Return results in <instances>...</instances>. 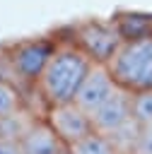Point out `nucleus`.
<instances>
[{"mask_svg":"<svg viewBox=\"0 0 152 154\" xmlns=\"http://www.w3.org/2000/svg\"><path fill=\"white\" fill-rule=\"evenodd\" d=\"M106 67L113 82L128 94L152 91V34L125 38Z\"/></svg>","mask_w":152,"mask_h":154,"instance_id":"2","label":"nucleus"},{"mask_svg":"<svg viewBox=\"0 0 152 154\" xmlns=\"http://www.w3.org/2000/svg\"><path fill=\"white\" fill-rule=\"evenodd\" d=\"M36 120H39V116H31L29 108L24 106V108H19V111L0 118V137H5V140H17V142H19Z\"/></svg>","mask_w":152,"mask_h":154,"instance_id":"9","label":"nucleus"},{"mask_svg":"<svg viewBox=\"0 0 152 154\" xmlns=\"http://www.w3.org/2000/svg\"><path fill=\"white\" fill-rule=\"evenodd\" d=\"M19 144H22V154H68L65 142L51 130L43 116L29 128V132L19 140Z\"/></svg>","mask_w":152,"mask_h":154,"instance_id":"8","label":"nucleus"},{"mask_svg":"<svg viewBox=\"0 0 152 154\" xmlns=\"http://www.w3.org/2000/svg\"><path fill=\"white\" fill-rule=\"evenodd\" d=\"M118 89H121V87L113 82L109 67L94 63L92 70L87 72L84 82L80 84L77 94H75V103H77L87 116H92V113H94L99 106H104V103H106Z\"/></svg>","mask_w":152,"mask_h":154,"instance_id":"6","label":"nucleus"},{"mask_svg":"<svg viewBox=\"0 0 152 154\" xmlns=\"http://www.w3.org/2000/svg\"><path fill=\"white\" fill-rule=\"evenodd\" d=\"M43 120L51 125V130L65 142V147L80 142L82 137H87L89 132H94L92 128V118L75 103H58V106H48L43 108Z\"/></svg>","mask_w":152,"mask_h":154,"instance_id":"5","label":"nucleus"},{"mask_svg":"<svg viewBox=\"0 0 152 154\" xmlns=\"http://www.w3.org/2000/svg\"><path fill=\"white\" fill-rule=\"evenodd\" d=\"M24 106H27V103H24V91H22V87L14 84L12 79L0 77V118L10 116V113H14V111H19V108H24Z\"/></svg>","mask_w":152,"mask_h":154,"instance_id":"12","label":"nucleus"},{"mask_svg":"<svg viewBox=\"0 0 152 154\" xmlns=\"http://www.w3.org/2000/svg\"><path fill=\"white\" fill-rule=\"evenodd\" d=\"M130 101H133V120L140 128L152 125V91L130 94Z\"/></svg>","mask_w":152,"mask_h":154,"instance_id":"13","label":"nucleus"},{"mask_svg":"<svg viewBox=\"0 0 152 154\" xmlns=\"http://www.w3.org/2000/svg\"><path fill=\"white\" fill-rule=\"evenodd\" d=\"M0 154H22V144L17 140H5L0 137Z\"/></svg>","mask_w":152,"mask_h":154,"instance_id":"15","label":"nucleus"},{"mask_svg":"<svg viewBox=\"0 0 152 154\" xmlns=\"http://www.w3.org/2000/svg\"><path fill=\"white\" fill-rule=\"evenodd\" d=\"M92 128L99 135H116L121 128H125L128 123H133V101L130 94L125 89H118L104 106H99L92 116Z\"/></svg>","mask_w":152,"mask_h":154,"instance_id":"7","label":"nucleus"},{"mask_svg":"<svg viewBox=\"0 0 152 154\" xmlns=\"http://www.w3.org/2000/svg\"><path fill=\"white\" fill-rule=\"evenodd\" d=\"M65 41L77 46L92 63L106 65L113 58V53L121 48L123 36L116 19L111 17V19H87V22L75 24Z\"/></svg>","mask_w":152,"mask_h":154,"instance_id":"4","label":"nucleus"},{"mask_svg":"<svg viewBox=\"0 0 152 154\" xmlns=\"http://www.w3.org/2000/svg\"><path fill=\"white\" fill-rule=\"evenodd\" d=\"M92 60L70 41L60 38L55 43V51L51 53L46 67L41 70L34 91L39 94V99L43 101V106H58V103H68L75 101V94L80 89V84L84 82L87 72L92 70Z\"/></svg>","mask_w":152,"mask_h":154,"instance_id":"1","label":"nucleus"},{"mask_svg":"<svg viewBox=\"0 0 152 154\" xmlns=\"http://www.w3.org/2000/svg\"><path fill=\"white\" fill-rule=\"evenodd\" d=\"M68 154H118V149L113 147V142L106 135L99 132H89L87 137H82L80 142L68 147Z\"/></svg>","mask_w":152,"mask_h":154,"instance_id":"11","label":"nucleus"},{"mask_svg":"<svg viewBox=\"0 0 152 154\" xmlns=\"http://www.w3.org/2000/svg\"><path fill=\"white\" fill-rule=\"evenodd\" d=\"M123 41L125 38H140V36H150L152 34V14H142V12H121L113 17Z\"/></svg>","mask_w":152,"mask_h":154,"instance_id":"10","label":"nucleus"},{"mask_svg":"<svg viewBox=\"0 0 152 154\" xmlns=\"http://www.w3.org/2000/svg\"><path fill=\"white\" fill-rule=\"evenodd\" d=\"M58 38L48 36H36V38H24L17 43H10L7 48L0 51V63L7 65L5 79H12L14 84H27L34 89L41 70L46 67L51 53L55 51Z\"/></svg>","mask_w":152,"mask_h":154,"instance_id":"3","label":"nucleus"},{"mask_svg":"<svg viewBox=\"0 0 152 154\" xmlns=\"http://www.w3.org/2000/svg\"><path fill=\"white\" fill-rule=\"evenodd\" d=\"M130 154H152V125H145L138 130V140Z\"/></svg>","mask_w":152,"mask_h":154,"instance_id":"14","label":"nucleus"}]
</instances>
